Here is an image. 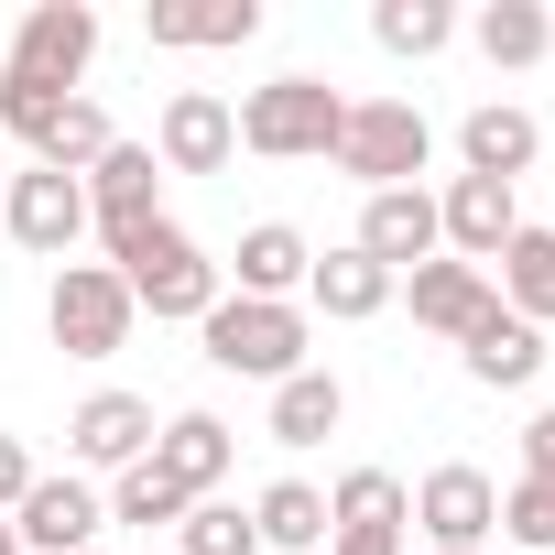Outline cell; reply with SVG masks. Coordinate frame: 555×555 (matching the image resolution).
Wrapping results in <instances>:
<instances>
[{
	"label": "cell",
	"mask_w": 555,
	"mask_h": 555,
	"mask_svg": "<svg viewBox=\"0 0 555 555\" xmlns=\"http://www.w3.org/2000/svg\"><path fill=\"white\" fill-rule=\"evenodd\" d=\"M218 272H240V295H250V306H306L317 240H306L295 218H250V229H240V250H229Z\"/></svg>",
	"instance_id": "obj_11"
},
{
	"label": "cell",
	"mask_w": 555,
	"mask_h": 555,
	"mask_svg": "<svg viewBox=\"0 0 555 555\" xmlns=\"http://www.w3.org/2000/svg\"><path fill=\"white\" fill-rule=\"evenodd\" d=\"M0 185H12V175H0Z\"/></svg>",
	"instance_id": "obj_37"
},
{
	"label": "cell",
	"mask_w": 555,
	"mask_h": 555,
	"mask_svg": "<svg viewBox=\"0 0 555 555\" xmlns=\"http://www.w3.org/2000/svg\"><path fill=\"white\" fill-rule=\"evenodd\" d=\"M533 153H544V131H533V109H512V99H479V109L457 120V175L522 185V175H533Z\"/></svg>",
	"instance_id": "obj_18"
},
{
	"label": "cell",
	"mask_w": 555,
	"mask_h": 555,
	"mask_svg": "<svg viewBox=\"0 0 555 555\" xmlns=\"http://www.w3.org/2000/svg\"><path fill=\"white\" fill-rule=\"evenodd\" d=\"M229 120H240V153H261V164H327L349 99H338L327 77H272V88H250Z\"/></svg>",
	"instance_id": "obj_2"
},
{
	"label": "cell",
	"mask_w": 555,
	"mask_h": 555,
	"mask_svg": "<svg viewBox=\"0 0 555 555\" xmlns=\"http://www.w3.org/2000/svg\"><path fill=\"white\" fill-rule=\"evenodd\" d=\"M23 490H34V447L0 425V522H12V501H23Z\"/></svg>",
	"instance_id": "obj_33"
},
{
	"label": "cell",
	"mask_w": 555,
	"mask_h": 555,
	"mask_svg": "<svg viewBox=\"0 0 555 555\" xmlns=\"http://www.w3.org/2000/svg\"><path fill=\"white\" fill-rule=\"evenodd\" d=\"M522 229V196L512 185H490V175H447V196H436V240H447V261H501V240Z\"/></svg>",
	"instance_id": "obj_12"
},
{
	"label": "cell",
	"mask_w": 555,
	"mask_h": 555,
	"mask_svg": "<svg viewBox=\"0 0 555 555\" xmlns=\"http://www.w3.org/2000/svg\"><path fill=\"white\" fill-rule=\"evenodd\" d=\"M414 522H425V544H436V555H479V544L501 533V479H490V468H468V457H447V468H425V479H414Z\"/></svg>",
	"instance_id": "obj_9"
},
{
	"label": "cell",
	"mask_w": 555,
	"mask_h": 555,
	"mask_svg": "<svg viewBox=\"0 0 555 555\" xmlns=\"http://www.w3.org/2000/svg\"><path fill=\"white\" fill-rule=\"evenodd\" d=\"M403 306H414V327H425V338H447V349H457L501 295H490V272H479V261H447V250H436V261H414V272H403Z\"/></svg>",
	"instance_id": "obj_16"
},
{
	"label": "cell",
	"mask_w": 555,
	"mask_h": 555,
	"mask_svg": "<svg viewBox=\"0 0 555 555\" xmlns=\"http://www.w3.org/2000/svg\"><path fill=\"white\" fill-rule=\"evenodd\" d=\"M490 295H501L522 327H555V229L522 218V229L501 240V284H490Z\"/></svg>",
	"instance_id": "obj_24"
},
{
	"label": "cell",
	"mask_w": 555,
	"mask_h": 555,
	"mask_svg": "<svg viewBox=\"0 0 555 555\" xmlns=\"http://www.w3.org/2000/svg\"><path fill=\"white\" fill-rule=\"evenodd\" d=\"M164 555H175V544H164Z\"/></svg>",
	"instance_id": "obj_38"
},
{
	"label": "cell",
	"mask_w": 555,
	"mask_h": 555,
	"mask_svg": "<svg viewBox=\"0 0 555 555\" xmlns=\"http://www.w3.org/2000/svg\"><path fill=\"white\" fill-rule=\"evenodd\" d=\"M414 522V490L392 479V468H349L338 490H327V544L338 533H403Z\"/></svg>",
	"instance_id": "obj_26"
},
{
	"label": "cell",
	"mask_w": 555,
	"mask_h": 555,
	"mask_svg": "<svg viewBox=\"0 0 555 555\" xmlns=\"http://www.w3.org/2000/svg\"><path fill=\"white\" fill-rule=\"evenodd\" d=\"M349 250H371V261L392 272V284H403L414 261H436V250H447V240H436V196H425V185L360 196V229H349Z\"/></svg>",
	"instance_id": "obj_14"
},
{
	"label": "cell",
	"mask_w": 555,
	"mask_h": 555,
	"mask_svg": "<svg viewBox=\"0 0 555 555\" xmlns=\"http://www.w3.org/2000/svg\"><path fill=\"white\" fill-rule=\"evenodd\" d=\"M109 142H120V131H109V109H99V99H66V120L44 131V153H34V164H55V175H88Z\"/></svg>",
	"instance_id": "obj_29"
},
{
	"label": "cell",
	"mask_w": 555,
	"mask_h": 555,
	"mask_svg": "<svg viewBox=\"0 0 555 555\" xmlns=\"http://www.w3.org/2000/svg\"><path fill=\"white\" fill-rule=\"evenodd\" d=\"M109 250V272H120V284H131V306L142 317H175V327H196L229 284H218V261L175 229V218H142V229H120V240H99Z\"/></svg>",
	"instance_id": "obj_1"
},
{
	"label": "cell",
	"mask_w": 555,
	"mask_h": 555,
	"mask_svg": "<svg viewBox=\"0 0 555 555\" xmlns=\"http://www.w3.org/2000/svg\"><path fill=\"white\" fill-rule=\"evenodd\" d=\"M142 34L164 55H207V44H250L261 34V0H153Z\"/></svg>",
	"instance_id": "obj_21"
},
{
	"label": "cell",
	"mask_w": 555,
	"mask_h": 555,
	"mask_svg": "<svg viewBox=\"0 0 555 555\" xmlns=\"http://www.w3.org/2000/svg\"><path fill=\"white\" fill-rule=\"evenodd\" d=\"M142 218H164V164H153V142H109V153L88 164V229L120 240V229H142Z\"/></svg>",
	"instance_id": "obj_15"
},
{
	"label": "cell",
	"mask_w": 555,
	"mask_h": 555,
	"mask_svg": "<svg viewBox=\"0 0 555 555\" xmlns=\"http://www.w3.org/2000/svg\"><path fill=\"white\" fill-rule=\"evenodd\" d=\"M88 66H99V12L88 0H34L12 23V55H0V77H34L55 99H88Z\"/></svg>",
	"instance_id": "obj_6"
},
{
	"label": "cell",
	"mask_w": 555,
	"mask_h": 555,
	"mask_svg": "<svg viewBox=\"0 0 555 555\" xmlns=\"http://www.w3.org/2000/svg\"><path fill=\"white\" fill-rule=\"evenodd\" d=\"M457 34H468L490 66H544V55H555V12H544V0H479Z\"/></svg>",
	"instance_id": "obj_22"
},
{
	"label": "cell",
	"mask_w": 555,
	"mask_h": 555,
	"mask_svg": "<svg viewBox=\"0 0 555 555\" xmlns=\"http://www.w3.org/2000/svg\"><path fill=\"white\" fill-rule=\"evenodd\" d=\"M349 425V392H338V371H295V382H272V447H327Z\"/></svg>",
	"instance_id": "obj_23"
},
{
	"label": "cell",
	"mask_w": 555,
	"mask_h": 555,
	"mask_svg": "<svg viewBox=\"0 0 555 555\" xmlns=\"http://www.w3.org/2000/svg\"><path fill=\"white\" fill-rule=\"evenodd\" d=\"M522 479H555V403L522 425Z\"/></svg>",
	"instance_id": "obj_34"
},
{
	"label": "cell",
	"mask_w": 555,
	"mask_h": 555,
	"mask_svg": "<svg viewBox=\"0 0 555 555\" xmlns=\"http://www.w3.org/2000/svg\"><path fill=\"white\" fill-rule=\"evenodd\" d=\"M501 533L533 544V555H555V479H512L501 490Z\"/></svg>",
	"instance_id": "obj_31"
},
{
	"label": "cell",
	"mask_w": 555,
	"mask_h": 555,
	"mask_svg": "<svg viewBox=\"0 0 555 555\" xmlns=\"http://www.w3.org/2000/svg\"><path fill=\"white\" fill-rule=\"evenodd\" d=\"M0 555H23V533H12V522H0Z\"/></svg>",
	"instance_id": "obj_36"
},
{
	"label": "cell",
	"mask_w": 555,
	"mask_h": 555,
	"mask_svg": "<svg viewBox=\"0 0 555 555\" xmlns=\"http://www.w3.org/2000/svg\"><path fill=\"white\" fill-rule=\"evenodd\" d=\"M229 457H240V436H229V425H218L207 403H196V414H164V425H153V468H164V479H175L185 501H218V490H229Z\"/></svg>",
	"instance_id": "obj_17"
},
{
	"label": "cell",
	"mask_w": 555,
	"mask_h": 555,
	"mask_svg": "<svg viewBox=\"0 0 555 555\" xmlns=\"http://www.w3.org/2000/svg\"><path fill=\"white\" fill-rule=\"evenodd\" d=\"M12 533H23V555H99L109 501H99V479H77V468H34V490L12 501Z\"/></svg>",
	"instance_id": "obj_7"
},
{
	"label": "cell",
	"mask_w": 555,
	"mask_h": 555,
	"mask_svg": "<svg viewBox=\"0 0 555 555\" xmlns=\"http://www.w3.org/2000/svg\"><path fill=\"white\" fill-rule=\"evenodd\" d=\"M196 338H207V371H229V382H295V371H306L317 317H306V306H250V295H218V306L196 317Z\"/></svg>",
	"instance_id": "obj_3"
},
{
	"label": "cell",
	"mask_w": 555,
	"mask_h": 555,
	"mask_svg": "<svg viewBox=\"0 0 555 555\" xmlns=\"http://www.w3.org/2000/svg\"><path fill=\"white\" fill-rule=\"evenodd\" d=\"M327 555H403V533H338Z\"/></svg>",
	"instance_id": "obj_35"
},
{
	"label": "cell",
	"mask_w": 555,
	"mask_h": 555,
	"mask_svg": "<svg viewBox=\"0 0 555 555\" xmlns=\"http://www.w3.org/2000/svg\"><path fill=\"white\" fill-rule=\"evenodd\" d=\"M360 196H392V185H414L425 164H436V120L414 109V99H349V120H338V153H327Z\"/></svg>",
	"instance_id": "obj_4"
},
{
	"label": "cell",
	"mask_w": 555,
	"mask_h": 555,
	"mask_svg": "<svg viewBox=\"0 0 555 555\" xmlns=\"http://www.w3.org/2000/svg\"><path fill=\"white\" fill-rule=\"evenodd\" d=\"M250 533H261V555H327V490L272 479V490L250 501Z\"/></svg>",
	"instance_id": "obj_25"
},
{
	"label": "cell",
	"mask_w": 555,
	"mask_h": 555,
	"mask_svg": "<svg viewBox=\"0 0 555 555\" xmlns=\"http://www.w3.org/2000/svg\"><path fill=\"white\" fill-rule=\"evenodd\" d=\"M175 555H261V533H250V512H240V501H185Z\"/></svg>",
	"instance_id": "obj_30"
},
{
	"label": "cell",
	"mask_w": 555,
	"mask_h": 555,
	"mask_svg": "<svg viewBox=\"0 0 555 555\" xmlns=\"http://www.w3.org/2000/svg\"><path fill=\"white\" fill-rule=\"evenodd\" d=\"M229 153H240L229 99H218V88H175L164 120H153V164H164V175H229Z\"/></svg>",
	"instance_id": "obj_10"
},
{
	"label": "cell",
	"mask_w": 555,
	"mask_h": 555,
	"mask_svg": "<svg viewBox=\"0 0 555 555\" xmlns=\"http://www.w3.org/2000/svg\"><path fill=\"white\" fill-rule=\"evenodd\" d=\"M131 284L109 261H55V295H44V338L66 349V360H109V349H131Z\"/></svg>",
	"instance_id": "obj_5"
},
{
	"label": "cell",
	"mask_w": 555,
	"mask_h": 555,
	"mask_svg": "<svg viewBox=\"0 0 555 555\" xmlns=\"http://www.w3.org/2000/svg\"><path fill=\"white\" fill-rule=\"evenodd\" d=\"M66 457H77V479H88V468H109V479L142 468V457H153V403H142V392H88V403L66 414Z\"/></svg>",
	"instance_id": "obj_13"
},
{
	"label": "cell",
	"mask_w": 555,
	"mask_h": 555,
	"mask_svg": "<svg viewBox=\"0 0 555 555\" xmlns=\"http://www.w3.org/2000/svg\"><path fill=\"white\" fill-rule=\"evenodd\" d=\"M457 371H468L479 392H533V382H544V327H522L512 306H490V317L457 338Z\"/></svg>",
	"instance_id": "obj_19"
},
{
	"label": "cell",
	"mask_w": 555,
	"mask_h": 555,
	"mask_svg": "<svg viewBox=\"0 0 555 555\" xmlns=\"http://www.w3.org/2000/svg\"><path fill=\"white\" fill-rule=\"evenodd\" d=\"M66 120V99L55 88H34V77H0V131H12V142H34L44 153V131Z\"/></svg>",
	"instance_id": "obj_32"
},
{
	"label": "cell",
	"mask_w": 555,
	"mask_h": 555,
	"mask_svg": "<svg viewBox=\"0 0 555 555\" xmlns=\"http://www.w3.org/2000/svg\"><path fill=\"white\" fill-rule=\"evenodd\" d=\"M403 284H392V272L371 261V250H317V272H306V317H338V327H360V317H382Z\"/></svg>",
	"instance_id": "obj_20"
},
{
	"label": "cell",
	"mask_w": 555,
	"mask_h": 555,
	"mask_svg": "<svg viewBox=\"0 0 555 555\" xmlns=\"http://www.w3.org/2000/svg\"><path fill=\"white\" fill-rule=\"evenodd\" d=\"M99 501H109V522H131V533H175V522H185V490H175L153 457H142V468H120Z\"/></svg>",
	"instance_id": "obj_28"
},
{
	"label": "cell",
	"mask_w": 555,
	"mask_h": 555,
	"mask_svg": "<svg viewBox=\"0 0 555 555\" xmlns=\"http://www.w3.org/2000/svg\"><path fill=\"white\" fill-rule=\"evenodd\" d=\"M0 229H12L34 261H66L88 240V175H55V164H23L0 185Z\"/></svg>",
	"instance_id": "obj_8"
},
{
	"label": "cell",
	"mask_w": 555,
	"mask_h": 555,
	"mask_svg": "<svg viewBox=\"0 0 555 555\" xmlns=\"http://www.w3.org/2000/svg\"><path fill=\"white\" fill-rule=\"evenodd\" d=\"M371 44L382 55H447L457 44V0H371Z\"/></svg>",
	"instance_id": "obj_27"
}]
</instances>
